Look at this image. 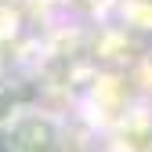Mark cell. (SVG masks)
I'll list each match as a JSON object with an SVG mask.
<instances>
[{
    "label": "cell",
    "instance_id": "2",
    "mask_svg": "<svg viewBox=\"0 0 152 152\" xmlns=\"http://www.w3.org/2000/svg\"><path fill=\"white\" fill-rule=\"evenodd\" d=\"M15 116H18V102H15V94H11L7 87H0V127H7Z\"/></svg>",
    "mask_w": 152,
    "mask_h": 152
},
{
    "label": "cell",
    "instance_id": "1",
    "mask_svg": "<svg viewBox=\"0 0 152 152\" xmlns=\"http://www.w3.org/2000/svg\"><path fill=\"white\" fill-rule=\"evenodd\" d=\"M7 152H69L65 134L44 112H18L7 123Z\"/></svg>",
    "mask_w": 152,
    "mask_h": 152
}]
</instances>
